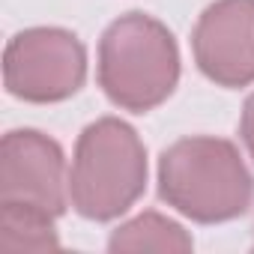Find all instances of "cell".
I'll return each instance as SVG.
<instances>
[{
	"label": "cell",
	"instance_id": "obj_9",
	"mask_svg": "<svg viewBox=\"0 0 254 254\" xmlns=\"http://www.w3.org/2000/svg\"><path fill=\"white\" fill-rule=\"evenodd\" d=\"M239 135H242V141H245V147H248V153L254 159V93L245 99L242 120H239Z\"/></svg>",
	"mask_w": 254,
	"mask_h": 254
},
{
	"label": "cell",
	"instance_id": "obj_5",
	"mask_svg": "<svg viewBox=\"0 0 254 254\" xmlns=\"http://www.w3.org/2000/svg\"><path fill=\"white\" fill-rule=\"evenodd\" d=\"M69 200L66 162L57 141L36 129H15L0 144V203H27L63 215Z\"/></svg>",
	"mask_w": 254,
	"mask_h": 254
},
{
	"label": "cell",
	"instance_id": "obj_6",
	"mask_svg": "<svg viewBox=\"0 0 254 254\" xmlns=\"http://www.w3.org/2000/svg\"><path fill=\"white\" fill-rule=\"evenodd\" d=\"M197 69L221 87L254 81V0H215L191 33Z\"/></svg>",
	"mask_w": 254,
	"mask_h": 254
},
{
	"label": "cell",
	"instance_id": "obj_3",
	"mask_svg": "<svg viewBox=\"0 0 254 254\" xmlns=\"http://www.w3.org/2000/svg\"><path fill=\"white\" fill-rule=\"evenodd\" d=\"M147 186V150L138 132L117 117L90 123L78 138L69 197L78 215L111 221L123 215Z\"/></svg>",
	"mask_w": 254,
	"mask_h": 254
},
{
	"label": "cell",
	"instance_id": "obj_2",
	"mask_svg": "<svg viewBox=\"0 0 254 254\" xmlns=\"http://www.w3.org/2000/svg\"><path fill=\"white\" fill-rule=\"evenodd\" d=\"M180 81V51L174 33L144 15H120L99 42V87L132 114L159 108Z\"/></svg>",
	"mask_w": 254,
	"mask_h": 254
},
{
	"label": "cell",
	"instance_id": "obj_8",
	"mask_svg": "<svg viewBox=\"0 0 254 254\" xmlns=\"http://www.w3.org/2000/svg\"><path fill=\"white\" fill-rule=\"evenodd\" d=\"M60 248L54 215L27 203H0V251H54Z\"/></svg>",
	"mask_w": 254,
	"mask_h": 254
},
{
	"label": "cell",
	"instance_id": "obj_7",
	"mask_svg": "<svg viewBox=\"0 0 254 254\" xmlns=\"http://www.w3.org/2000/svg\"><path fill=\"white\" fill-rule=\"evenodd\" d=\"M108 248L114 254H141V251H159V254H186L191 251V236L171 218L159 212H144L123 227L114 230Z\"/></svg>",
	"mask_w": 254,
	"mask_h": 254
},
{
	"label": "cell",
	"instance_id": "obj_4",
	"mask_svg": "<svg viewBox=\"0 0 254 254\" xmlns=\"http://www.w3.org/2000/svg\"><path fill=\"white\" fill-rule=\"evenodd\" d=\"M87 51L81 39L60 27H30L9 39L3 51V84L15 99L48 105L81 90Z\"/></svg>",
	"mask_w": 254,
	"mask_h": 254
},
{
	"label": "cell",
	"instance_id": "obj_1",
	"mask_svg": "<svg viewBox=\"0 0 254 254\" xmlns=\"http://www.w3.org/2000/svg\"><path fill=\"white\" fill-rule=\"evenodd\" d=\"M159 194L200 224L239 218L254 197V180L239 150L224 138H183L159 159Z\"/></svg>",
	"mask_w": 254,
	"mask_h": 254
}]
</instances>
